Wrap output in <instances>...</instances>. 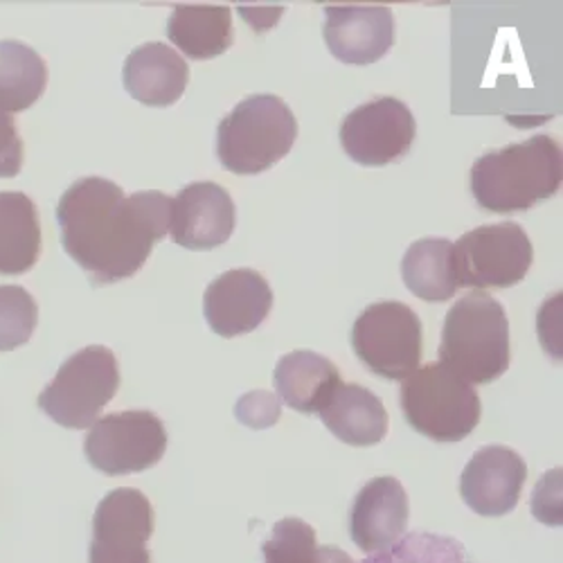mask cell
<instances>
[{
	"label": "cell",
	"mask_w": 563,
	"mask_h": 563,
	"mask_svg": "<svg viewBox=\"0 0 563 563\" xmlns=\"http://www.w3.org/2000/svg\"><path fill=\"white\" fill-rule=\"evenodd\" d=\"M174 199L147 190L126 197L102 176L75 180L62 195L57 221L64 251L96 287L133 277L172 225Z\"/></svg>",
	"instance_id": "1"
},
{
	"label": "cell",
	"mask_w": 563,
	"mask_h": 563,
	"mask_svg": "<svg viewBox=\"0 0 563 563\" xmlns=\"http://www.w3.org/2000/svg\"><path fill=\"white\" fill-rule=\"evenodd\" d=\"M563 183L561 145L550 135H532L481 156L472 167V192L483 210L523 212L554 197Z\"/></svg>",
	"instance_id": "2"
},
{
	"label": "cell",
	"mask_w": 563,
	"mask_h": 563,
	"mask_svg": "<svg viewBox=\"0 0 563 563\" xmlns=\"http://www.w3.org/2000/svg\"><path fill=\"white\" fill-rule=\"evenodd\" d=\"M440 363L466 384H494L509 367V320L489 294L460 298L444 318Z\"/></svg>",
	"instance_id": "3"
},
{
	"label": "cell",
	"mask_w": 563,
	"mask_h": 563,
	"mask_svg": "<svg viewBox=\"0 0 563 563\" xmlns=\"http://www.w3.org/2000/svg\"><path fill=\"white\" fill-rule=\"evenodd\" d=\"M296 137L298 120L285 100L251 96L219 122L217 156L228 172L253 176L289 156Z\"/></svg>",
	"instance_id": "4"
},
{
	"label": "cell",
	"mask_w": 563,
	"mask_h": 563,
	"mask_svg": "<svg viewBox=\"0 0 563 563\" xmlns=\"http://www.w3.org/2000/svg\"><path fill=\"white\" fill-rule=\"evenodd\" d=\"M399 404L408 424L433 442H462L483 415L476 388L442 363L421 365L404 379Z\"/></svg>",
	"instance_id": "5"
},
{
	"label": "cell",
	"mask_w": 563,
	"mask_h": 563,
	"mask_svg": "<svg viewBox=\"0 0 563 563\" xmlns=\"http://www.w3.org/2000/svg\"><path fill=\"white\" fill-rule=\"evenodd\" d=\"M120 388V365L104 345H90L64 361L36 404L59 427L81 431L100 419Z\"/></svg>",
	"instance_id": "6"
},
{
	"label": "cell",
	"mask_w": 563,
	"mask_h": 563,
	"mask_svg": "<svg viewBox=\"0 0 563 563\" xmlns=\"http://www.w3.org/2000/svg\"><path fill=\"white\" fill-rule=\"evenodd\" d=\"M457 287L487 291L519 285L528 275L534 249L519 223H494L464 232L453 244Z\"/></svg>",
	"instance_id": "7"
},
{
	"label": "cell",
	"mask_w": 563,
	"mask_h": 563,
	"mask_svg": "<svg viewBox=\"0 0 563 563\" xmlns=\"http://www.w3.org/2000/svg\"><path fill=\"white\" fill-rule=\"evenodd\" d=\"M352 347L372 374L388 382H404L421 363V320L404 302H374L352 327Z\"/></svg>",
	"instance_id": "8"
},
{
	"label": "cell",
	"mask_w": 563,
	"mask_h": 563,
	"mask_svg": "<svg viewBox=\"0 0 563 563\" xmlns=\"http://www.w3.org/2000/svg\"><path fill=\"white\" fill-rule=\"evenodd\" d=\"M167 451L163 419L152 410H124L100 417L84 440L86 460L107 476L140 474Z\"/></svg>",
	"instance_id": "9"
},
{
	"label": "cell",
	"mask_w": 563,
	"mask_h": 563,
	"mask_svg": "<svg viewBox=\"0 0 563 563\" xmlns=\"http://www.w3.org/2000/svg\"><path fill=\"white\" fill-rule=\"evenodd\" d=\"M415 133V115L401 100L377 98L343 120L341 145L361 167H386L408 154Z\"/></svg>",
	"instance_id": "10"
},
{
	"label": "cell",
	"mask_w": 563,
	"mask_h": 563,
	"mask_svg": "<svg viewBox=\"0 0 563 563\" xmlns=\"http://www.w3.org/2000/svg\"><path fill=\"white\" fill-rule=\"evenodd\" d=\"M273 291L266 277L253 268H232L212 279L203 296L210 330L223 339L251 334L268 318Z\"/></svg>",
	"instance_id": "11"
},
{
	"label": "cell",
	"mask_w": 563,
	"mask_h": 563,
	"mask_svg": "<svg viewBox=\"0 0 563 563\" xmlns=\"http://www.w3.org/2000/svg\"><path fill=\"white\" fill-rule=\"evenodd\" d=\"M528 481L523 455L503 444H489L466 462L460 478V496L481 516H505L521 500Z\"/></svg>",
	"instance_id": "12"
},
{
	"label": "cell",
	"mask_w": 563,
	"mask_h": 563,
	"mask_svg": "<svg viewBox=\"0 0 563 563\" xmlns=\"http://www.w3.org/2000/svg\"><path fill=\"white\" fill-rule=\"evenodd\" d=\"M238 212L230 195L212 180L183 187L174 199L172 240L187 251H212L230 240Z\"/></svg>",
	"instance_id": "13"
},
{
	"label": "cell",
	"mask_w": 563,
	"mask_h": 563,
	"mask_svg": "<svg viewBox=\"0 0 563 563\" xmlns=\"http://www.w3.org/2000/svg\"><path fill=\"white\" fill-rule=\"evenodd\" d=\"M330 53L352 66H369L388 55L395 43V16L382 5L327 8L322 25Z\"/></svg>",
	"instance_id": "14"
},
{
	"label": "cell",
	"mask_w": 563,
	"mask_h": 563,
	"mask_svg": "<svg viewBox=\"0 0 563 563\" xmlns=\"http://www.w3.org/2000/svg\"><path fill=\"white\" fill-rule=\"evenodd\" d=\"M410 503L397 478H372L354 498L350 514L352 541L367 554L395 545L408 528Z\"/></svg>",
	"instance_id": "15"
},
{
	"label": "cell",
	"mask_w": 563,
	"mask_h": 563,
	"mask_svg": "<svg viewBox=\"0 0 563 563\" xmlns=\"http://www.w3.org/2000/svg\"><path fill=\"white\" fill-rule=\"evenodd\" d=\"M122 81L140 104L172 107L190 81V66L167 43H145L126 57Z\"/></svg>",
	"instance_id": "16"
},
{
	"label": "cell",
	"mask_w": 563,
	"mask_h": 563,
	"mask_svg": "<svg viewBox=\"0 0 563 563\" xmlns=\"http://www.w3.org/2000/svg\"><path fill=\"white\" fill-rule=\"evenodd\" d=\"M273 384L282 404L302 415H316L343 382L330 358L309 350H296L277 361Z\"/></svg>",
	"instance_id": "17"
},
{
	"label": "cell",
	"mask_w": 563,
	"mask_h": 563,
	"mask_svg": "<svg viewBox=\"0 0 563 563\" xmlns=\"http://www.w3.org/2000/svg\"><path fill=\"white\" fill-rule=\"evenodd\" d=\"M318 415L332 435L350 446H374L388 435L384 401L358 384H341Z\"/></svg>",
	"instance_id": "18"
},
{
	"label": "cell",
	"mask_w": 563,
	"mask_h": 563,
	"mask_svg": "<svg viewBox=\"0 0 563 563\" xmlns=\"http://www.w3.org/2000/svg\"><path fill=\"white\" fill-rule=\"evenodd\" d=\"M41 255V221L23 192H0V275H23Z\"/></svg>",
	"instance_id": "19"
},
{
	"label": "cell",
	"mask_w": 563,
	"mask_h": 563,
	"mask_svg": "<svg viewBox=\"0 0 563 563\" xmlns=\"http://www.w3.org/2000/svg\"><path fill=\"white\" fill-rule=\"evenodd\" d=\"M167 36L190 59L206 62L223 55L234 43L230 8H176Z\"/></svg>",
	"instance_id": "20"
},
{
	"label": "cell",
	"mask_w": 563,
	"mask_h": 563,
	"mask_svg": "<svg viewBox=\"0 0 563 563\" xmlns=\"http://www.w3.org/2000/svg\"><path fill=\"white\" fill-rule=\"evenodd\" d=\"M451 255L453 244L442 238H427L410 244L401 262L406 287L424 302L451 300L460 289Z\"/></svg>",
	"instance_id": "21"
},
{
	"label": "cell",
	"mask_w": 563,
	"mask_h": 563,
	"mask_svg": "<svg viewBox=\"0 0 563 563\" xmlns=\"http://www.w3.org/2000/svg\"><path fill=\"white\" fill-rule=\"evenodd\" d=\"M156 516L150 498L129 487L109 492L92 516V541L143 543L152 539Z\"/></svg>",
	"instance_id": "22"
},
{
	"label": "cell",
	"mask_w": 563,
	"mask_h": 563,
	"mask_svg": "<svg viewBox=\"0 0 563 563\" xmlns=\"http://www.w3.org/2000/svg\"><path fill=\"white\" fill-rule=\"evenodd\" d=\"M48 86V66L21 41H0V109L21 113L36 104Z\"/></svg>",
	"instance_id": "23"
},
{
	"label": "cell",
	"mask_w": 563,
	"mask_h": 563,
	"mask_svg": "<svg viewBox=\"0 0 563 563\" xmlns=\"http://www.w3.org/2000/svg\"><path fill=\"white\" fill-rule=\"evenodd\" d=\"M264 563H356L347 552L316 541V532L302 519H282L264 543Z\"/></svg>",
	"instance_id": "24"
},
{
	"label": "cell",
	"mask_w": 563,
	"mask_h": 563,
	"mask_svg": "<svg viewBox=\"0 0 563 563\" xmlns=\"http://www.w3.org/2000/svg\"><path fill=\"white\" fill-rule=\"evenodd\" d=\"M363 563H474L462 543L440 534H408Z\"/></svg>",
	"instance_id": "25"
},
{
	"label": "cell",
	"mask_w": 563,
	"mask_h": 563,
	"mask_svg": "<svg viewBox=\"0 0 563 563\" xmlns=\"http://www.w3.org/2000/svg\"><path fill=\"white\" fill-rule=\"evenodd\" d=\"M36 302L23 287H0V352L25 345L36 330Z\"/></svg>",
	"instance_id": "26"
},
{
	"label": "cell",
	"mask_w": 563,
	"mask_h": 563,
	"mask_svg": "<svg viewBox=\"0 0 563 563\" xmlns=\"http://www.w3.org/2000/svg\"><path fill=\"white\" fill-rule=\"evenodd\" d=\"M234 415H238V419L249 429H268L277 424V419L282 415V401L277 395L268 390H253L238 401Z\"/></svg>",
	"instance_id": "27"
},
{
	"label": "cell",
	"mask_w": 563,
	"mask_h": 563,
	"mask_svg": "<svg viewBox=\"0 0 563 563\" xmlns=\"http://www.w3.org/2000/svg\"><path fill=\"white\" fill-rule=\"evenodd\" d=\"M561 468H552L534 487L532 494V514L534 519L550 526L561 528L563 511H561Z\"/></svg>",
	"instance_id": "28"
},
{
	"label": "cell",
	"mask_w": 563,
	"mask_h": 563,
	"mask_svg": "<svg viewBox=\"0 0 563 563\" xmlns=\"http://www.w3.org/2000/svg\"><path fill=\"white\" fill-rule=\"evenodd\" d=\"M23 167V140L10 113L0 109V178H12Z\"/></svg>",
	"instance_id": "29"
},
{
	"label": "cell",
	"mask_w": 563,
	"mask_h": 563,
	"mask_svg": "<svg viewBox=\"0 0 563 563\" xmlns=\"http://www.w3.org/2000/svg\"><path fill=\"white\" fill-rule=\"evenodd\" d=\"M88 563H152V554L143 543L90 541Z\"/></svg>",
	"instance_id": "30"
}]
</instances>
